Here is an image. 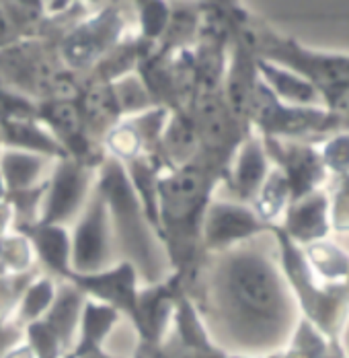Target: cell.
Segmentation results:
<instances>
[{"instance_id":"9","label":"cell","mask_w":349,"mask_h":358,"mask_svg":"<svg viewBox=\"0 0 349 358\" xmlns=\"http://www.w3.org/2000/svg\"><path fill=\"white\" fill-rule=\"evenodd\" d=\"M70 239V266L74 274H97L117 264L107 202L97 183L91 189L87 206L78 216Z\"/></svg>"},{"instance_id":"29","label":"cell","mask_w":349,"mask_h":358,"mask_svg":"<svg viewBox=\"0 0 349 358\" xmlns=\"http://www.w3.org/2000/svg\"><path fill=\"white\" fill-rule=\"evenodd\" d=\"M314 274L327 282H343L349 276V255L331 241H314L302 248Z\"/></svg>"},{"instance_id":"19","label":"cell","mask_w":349,"mask_h":358,"mask_svg":"<svg viewBox=\"0 0 349 358\" xmlns=\"http://www.w3.org/2000/svg\"><path fill=\"white\" fill-rule=\"evenodd\" d=\"M15 233H21L29 239L31 250L35 251L39 264L50 274H54L62 280H68L72 276V266H70L72 239H70L66 227L34 222V224L15 229Z\"/></svg>"},{"instance_id":"2","label":"cell","mask_w":349,"mask_h":358,"mask_svg":"<svg viewBox=\"0 0 349 358\" xmlns=\"http://www.w3.org/2000/svg\"><path fill=\"white\" fill-rule=\"evenodd\" d=\"M220 183H224V176L200 161L163 171L158 178V239L167 251L171 274L183 288L208 255L202 248V224Z\"/></svg>"},{"instance_id":"26","label":"cell","mask_w":349,"mask_h":358,"mask_svg":"<svg viewBox=\"0 0 349 358\" xmlns=\"http://www.w3.org/2000/svg\"><path fill=\"white\" fill-rule=\"evenodd\" d=\"M117 322H119V313L113 307H107L103 303L87 299L84 307H82L80 323H78L80 334L72 348V355L80 357V355H87L93 350H101L107 336L111 334V329L115 327Z\"/></svg>"},{"instance_id":"36","label":"cell","mask_w":349,"mask_h":358,"mask_svg":"<svg viewBox=\"0 0 349 358\" xmlns=\"http://www.w3.org/2000/svg\"><path fill=\"white\" fill-rule=\"evenodd\" d=\"M105 152L119 163H128L142 157V143H140L136 130L130 126L128 120H121L103 141Z\"/></svg>"},{"instance_id":"41","label":"cell","mask_w":349,"mask_h":358,"mask_svg":"<svg viewBox=\"0 0 349 358\" xmlns=\"http://www.w3.org/2000/svg\"><path fill=\"white\" fill-rule=\"evenodd\" d=\"M23 338H25V327L15 322V317L2 320L0 322V358H4L13 348H17Z\"/></svg>"},{"instance_id":"12","label":"cell","mask_w":349,"mask_h":358,"mask_svg":"<svg viewBox=\"0 0 349 358\" xmlns=\"http://www.w3.org/2000/svg\"><path fill=\"white\" fill-rule=\"evenodd\" d=\"M269 229L272 224L263 222L246 204L211 200L202 224V248L206 253L226 251L269 233Z\"/></svg>"},{"instance_id":"30","label":"cell","mask_w":349,"mask_h":358,"mask_svg":"<svg viewBox=\"0 0 349 358\" xmlns=\"http://www.w3.org/2000/svg\"><path fill=\"white\" fill-rule=\"evenodd\" d=\"M288 204H290L288 181L279 169L272 167V171H269L267 179L263 181L257 198L253 200V210L263 222L276 224V220L285 213Z\"/></svg>"},{"instance_id":"7","label":"cell","mask_w":349,"mask_h":358,"mask_svg":"<svg viewBox=\"0 0 349 358\" xmlns=\"http://www.w3.org/2000/svg\"><path fill=\"white\" fill-rule=\"evenodd\" d=\"M248 124L259 136L265 138L313 144L331 136L335 130V117L331 111L322 108L288 106L279 101L261 78L248 106Z\"/></svg>"},{"instance_id":"48","label":"cell","mask_w":349,"mask_h":358,"mask_svg":"<svg viewBox=\"0 0 349 358\" xmlns=\"http://www.w3.org/2000/svg\"><path fill=\"white\" fill-rule=\"evenodd\" d=\"M224 358H283V350L274 352V355H267V357H241V355H228V352H226V357Z\"/></svg>"},{"instance_id":"44","label":"cell","mask_w":349,"mask_h":358,"mask_svg":"<svg viewBox=\"0 0 349 358\" xmlns=\"http://www.w3.org/2000/svg\"><path fill=\"white\" fill-rule=\"evenodd\" d=\"M10 222H13V208L2 200L0 202V237L6 233V229H8Z\"/></svg>"},{"instance_id":"40","label":"cell","mask_w":349,"mask_h":358,"mask_svg":"<svg viewBox=\"0 0 349 358\" xmlns=\"http://www.w3.org/2000/svg\"><path fill=\"white\" fill-rule=\"evenodd\" d=\"M23 117L37 120V103L0 85V120H23Z\"/></svg>"},{"instance_id":"50","label":"cell","mask_w":349,"mask_h":358,"mask_svg":"<svg viewBox=\"0 0 349 358\" xmlns=\"http://www.w3.org/2000/svg\"><path fill=\"white\" fill-rule=\"evenodd\" d=\"M64 358H74V355H72V352H68V355H66V357Z\"/></svg>"},{"instance_id":"46","label":"cell","mask_w":349,"mask_h":358,"mask_svg":"<svg viewBox=\"0 0 349 358\" xmlns=\"http://www.w3.org/2000/svg\"><path fill=\"white\" fill-rule=\"evenodd\" d=\"M4 358H35V355L27 344H19L17 348H13Z\"/></svg>"},{"instance_id":"52","label":"cell","mask_w":349,"mask_h":358,"mask_svg":"<svg viewBox=\"0 0 349 358\" xmlns=\"http://www.w3.org/2000/svg\"><path fill=\"white\" fill-rule=\"evenodd\" d=\"M0 152H2V141H0Z\"/></svg>"},{"instance_id":"27","label":"cell","mask_w":349,"mask_h":358,"mask_svg":"<svg viewBox=\"0 0 349 358\" xmlns=\"http://www.w3.org/2000/svg\"><path fill=\"white\" fill-rule=\"evenodd\" d=\"M50 163H52V159L41 157V155L2 148V152H0V178L4 181L6 194L29 189L37 183H41L39 179L45 173Z\"/></svg>"},{"instance_id":"37","label":"cell","mask_w":349,"mask_h":358,"mask_svg":"<svg viewBox=\"0 0 349 358\" xmlns=\"http://www.w3.org/2000/svg\"><path fill=\"white\" fill-rule=\"evenodd\" d=\"M25 344L34 350L35 358H64L68 355L43 320L25 325Z\"/></svg>"},{"instance_id":"6","label":"cell","mask_w":349,"mask_h":358,"mask_svg":"<svg viewBox=\"0 0 349 358\" xmlns=\"http://www.w3.org/2000/svg\"><path fill=\"white\" fill-rule=\"evenodd\" d=\"M187 111L193 120L200 143V152L195 161L224 176L226 183L232 161L244 138L253 132V128L243 124L232 113L224 99V91L195 95Z\"/></svg>"},{"instance_id":"35","label":"cell","mask_w":349,"mask_h":358,"mask_svg":"<svg viewBox=\"0 0 349 358\" xmlns=\"http://www.w3.org/2000/svg\"><path fill=\"white\" fill-rule=\"evenodd\" d=\"M0 257L8 274H23L34 268V250L25 235L13 233L0 237Z\"/></svg>"},{"instance_id":"17","label":"cell","mask_w":349,"mask_h":358,"mask_svg":"<svg viewBox=\"0 0 349 358\" xmlns=\"http://www.w3.org/2000/svg\"><path fill=\"white\" fill-rule=\"evenodd\" d=\"M279 227L300 248L327 239V235L331 233L329 196L322 189H316L311 196L288 204L283 213V224Z\"/></svg>"},{"instance_id":"4","label":"cell","mask_w":349,"mask_h":358,"mask_svg":"<svg viewBox=\"0 0 349 358\" xmlns=\"http://www.w3.org/2000/svg\"><path fill=\"white\" fill-rule=\"evenodd\" d=\"M95 183L107 202L113 245L119 262H130L146 287L167 280L171 276L167 251L146 220L124 165L107 155Z\"/></svg>"},{"instance_id":"5","label":"cell","mask_w":349,"mask_h":358,"mask_svg":"<svg viewBox=\"0 0 349 358\" xmlns=\"http://www.w3.org/2000/svg\"><path fill=\"white\" fill-rule=\"evenodd\" d=\"M0 85L34 103L76 99L82 87L80 76L62 64L58 41L45 37L21 39L0 50Z\"/></svg>"},{"instance_id":"42","label":"cell","mask_w":349,"mask_h":358,"mask_svg":"<svg viewBox=\"0 0 349 358\" xmlns=\"http://www.w3.org/2000/svg\"><path fill=\"white\" fill-rule=\"evenodd\" d=\"M23 39L21 29L15 25V21L10 19V15L6 13V8L0 2V50H6L15 43H19Z\"/></svg>"},{"instance_id":"39","label":"cell","mask_w":349,"mask_h":358,"mask_svg":"<svg viewBox=\"0 0 349 358\" xmlns=\"http://www.w3.org/2000/svg\"><path fill=\"white\" fill-rule=\"evenodd\" d=\"M329 222L337 233H349V176L337 178L333 196L329 198Z\"/></svg>"},{"instance_id":"51","label":"cell","mask_w":349,"mask_h":358,"mask_svg":"<svg viewBox=\"0 0 349 358\" xmlns=\"http://www.w3.org/2000/svg\"><path fill=\"white\" fill-rule=\"evenodd\" d=\"M346 285H348V290H349V276H348V278H346Z\"/></svg>"},{"instance_id":"28","label":"cell","mask_w":349,"mask_h":358,"mask_svg":"<svg viewBox=\"0 0 349 358\" xmlns=\"http://www.w3.org/2000/svg\"><path fill=\"white\" fill-rule=\"evenodd\" d=\"M121 165L128 173V179L132 183V189L138 198L146 220L158 235V229H161L158 224V178L163 173L161 167L146 157H138Z\"/></svg>"},{"instance_id":"22","label":"cell","mask_w":349,"mask_h":358,"mask_svg":"<svg viewBox=\"0 0 349 358\" xmlns=\"http://www.w3.org/2000/svg\"><path fill=\"white\" fill-rule=\"evenodd\" d=\"M84 301H87V296L72 282L64 280L56 287L54 303L50 305L47 313L41 317L43 323L56 334V338L60 340V344L66 352H72V348L76 344V329L80 323Z\"/></svg>"},{"instance_id":"21","label":"cell","mask_w":349,"mask_h":358,"mask_svg":"<svg viewBox=\"0 0 349 358\" xmlns=\"http://www.w3.org/2000/svg\"><path fill=\"white\" fill-rule=\"evenodd\" d=\"M0 141L4 148L23 150L47 157L52 161L66 159V150L58 143L52 132L39 124L35 117H23V120H0Z\"/></svg>"},{"instance_id":"31","label":"cell","mask_w":349,"mask_h":358,"mask_svg":"<svg viewBox=\"0 0 349 358\" xmlns=\"http://www.w3.org/2000/svg\"><path fill=\"white\" fill-rule=\"evenodd\" d=\"M56 287L58 285L54 282L52 276H37L19 301V307L15 311V322L25 327L41 320L47 313L50 305L54 303Z\"/></svg>"},{"instance_id":"20","label":"cell","mask_w":349,"mask_h":358,"mask_svg":"<svg viewBox=\"0 0 349 358\" xmlns=\"http://www.w3.org/2000/svg\"><path fill=\"white\" fill-rule=\"evenodd\" d=\"M156 50L154 43L150 41H144L140 36L134 37H124L113 50H109L103 58L87 72L80 83L82 85H113L115 80L128 76V74H134L138 64Z\"/></svg>"},{"instance_id":"14","label":"cell","mask_w":349,"mask_h":358,"mask_svg":"<svg viewBox=\"0 0 349 358\" xmlns=\"http://www.w3.org/2000/svg\"><path fill=\"white\" fill-rule=\"evenodd\" d=\"M224 13L230 29V43H228V64L224 74V99L232 113L246 124H248V106L255 93V87L259 83V71H257V56L251 50V45L244 41L241 31L235 27L230 19V2H224Z\"/></svg>"},{"instance_id":"16","label":"cell","mask_w":349,"mask_h":358,"mask_svg":"<svg viewBox=\"0 0 349 358\" xmlns=\"http://www.w3.org/2000/svg\"><path fill=\"white\" fill-rule=\"evenodd\" d=\"M269 171L272 163L265 155L263 141L253 130L241 144L224 185L228 187V192H232L239 204H253Z\"/></svg>"},{"instance_id":"25","label":"cell","mask_w":349,"mask_h":358,"mask_svg":"<svg viewBox=\"0 0 349 358\" xmlns=\"http://www.w3.org/2000/svg\"><path fill=\"white\" fill-rule=\"evenodd\" d=\"M202 27V15L195 4H171L169 25L156 43L154 56H171L181 50H193Z\"/></svg>"},{"instance_id":"1","label":"cell","mask_w":349,"mask_h":358,"mask_svg":"<svg viewBox=\"0 0 349 358\" xmlns=\"http://www.w3.org/2000/svg\"><path fill=\"white\" fill-rule=\"evenodd\" d=\"M257 239L208 253L185 288L209 338L228 355L279 352L300 322L296 299L279 270L278 250L274 253Z\"/></svg>"},{"instance_id":"15","label":"cell","mask_w":349,"mask_h":358,"mask_svg":"<svg viewBox=\"0 0 349 358\" xmlns=\"http://www.w3.org/2000/svg\"><path fill=\"white\" fill-rule=\"evenodd\" d=\"M183 282L171 274L167 280L144 287L138 290V315H140V344L156 346L167 338V329L173 323L174 305L179 294L183 292Z\"/></svg>"},{"instance_id":"43","label":"cell","mask_w":349,"mask_h":358,"mask_svg":"<svg viewBox=\"0 0 349 358\" xmlns=\"http://www.w3.org/2000/svg\"><path fill=\"white\" fill-rule=\"evenodd\" d=\"M331 113L335 117V130H333V134H337V132H349V97L335 111H331Z\"/></svg>"},{"instance_id":"49","label":"cell","mask_w":349,"mask_h":358,"mask_svg":"<svg viewBox=\"0 0 349 358\" xmlns=\"http://www.w3.org/2000/svg\"><path fill=\"white\" fill-rule=\"evenodd\" d=\"M6 198V187H4V181H2V178H0V202Z\"/></svg>"},{"instance_id":"45","label":"cell","mask_w":349,"mask_h":358,"mask_svg":"<svg viewBox=\"0 0 349 358\" xmlns=\"http://www.w3.org/2000/svg\"><path fill=\"white\" fill-rule=\"evenodd\" d=\"M320 358H348L341 342H327V350L320 355Z\"/></svg>"},{"instance_id":"38","label":"cell","mask_w":349,"mask_h":358,"mask_svg":"<svg viewBox=\"0 0 349 358\" xmlns=\"http://www.w3.org/2000/svg\"><path fill=\"white\" fill-rule=\"evenodd\" d=\"M325 167L337 178L349 176V132H337L325 138L320 148Z\"/></svg>"},{"instance_id":"32","label":"cell","mask_w":349,"mask_h":358,"mask_svg":"<svg viewBox=\"0 0 349 358\" xmlns=\"http://www.w3.org/2000/svg\"><path fill=\"white\" fill-rule=\"evenodd\" d=\"M111 89H113L117 108L121 111L124 120L126 117H134V115H140V113H144L148 109L156 108L154 99L150 97L148 89L144 87V83L140 80V76L136 72L115 80L111 85Z\"/></svg>"},{"instance_id":"10","label":"cell","mask_w":349,"mask_h":358,"mask_svg":"<svg viewBox=\"0 0 349 358\" xmlns=\"http://www.w3.org/2000/svg\"><path fill=\"white\" fill-rule=\"evenodd\" d=\"M97 171L76 159L54 161L52 176L47 179V192L41 202L39 222L43 224H68L78 220L87 206Z\"/></svg>"},{"instance_id":"34","label":"cell","mask_w":349,"mask_h":358,"mask_svg":"<svg viewBox=\"0 0 349 358\" xmlns=\"http://www.w3.org/2000/svg\"><path fill=\"white\" fill-rule=\"evenodd\" d=\"M136 13H138V36L144 41L150 43H158V39L163 37L167 25H169V17H171V4L163 2V0H142L136 2Z\"/></svg>"},{"instance_id":"23","label":"cell","mask_w":349,"mask_h":358,"mask_svg":"<svg viewBox=\"0 0 349 358\" xmlns=\"http://www.w3.org/2000/svg\"><path fill=\"white\" fill-rule=\"evenodd\" d=\"M257 71H259L261 80L274 91V95L279 101H283L288 106H298V108L325 109V101L318 95V91L309 80L300 78L298 74L279 69L276 64H269L259 58H257Z\"/></svg>"},{"instance_id":"47","label":"cell","mask_w":349,"mask_h":358,"mask_svg":"<svg viewBox=\"0 0 349 358\" xmlns=\"http://www.w3.org/2000/svg\"><path fill=\"white\" fill-rule=\"evenodd\" d=\"M74 358H124V357H113V355L105 352L103 348H101V350H93V352H87V355H80V357H74Z\"/></svg>"},{"instance_id":"8","label":"cell","mask_w":349,"mask_h":358,"mask_svg":"<svg viewBox=\"0 0 349 358\" xmlns=\"http://www.w3.org/2000/svg\"><path fill=\"white\" fill-rule=\"evenodd\" d=\"M128 21L119 4H103L89 13L58 41L62 64L76 76H84L126 34Z\"/></svg>"},{"instance_id":"18","label":"cell","mask_w":349,"mask_h":358,"mask_svg":"<svg viewBox=\"0 0 349 358\" xmlns=\"http://www.w3.org/2000/svg\"><path fill=\"white\" fill-rule=\"evenodd\" d=\"M76 103L87 138L97 146H103L105 136L124 120L111 85H82Z\"/></svg>"},{"instance_id":"24","label":"cell","mask_w":349,"mask_h":358,"mask_svg":"<svg viewBox=\"0 0 349 358\" xmlns=\"http://www.w3.org/2000/svg\"><path fill=\"white\" fill-rule=\"evenodd\" d=\"M200 152L198 132L189 111H173L161 138V155L169 169H179L195 161Z\"/></svg>"},{"instance_id":"13","label":"cell","mask_w":349,"mask_h":358,"mask_svg":"<svg viewBox=\"0 0 349 358\" xmlns=\"http://www.w3.org/2000/svg\"><path fill=\"white\" fill-rule=\"evenodd\" d=\"M87 299L113 307L117 313L128 315L136 331L140 327L138 315V272L130 262H117L111 268L97 274H74L68 278Z\"/></svg>"},{"instance_id":"11","label":"cell","mask_w":349,"mask_h":358,"mask_svg":"<svg viewBox=\"0 0 349 358\" xmlns=\"http://www.w3.org/2000/svg\"><path fill=\"white\" fill-rule=\"evenodd\" d=\"M261 141L269 163H274V167L279 169L288 181L290 204L311 196L316 189H322V183L329 178V171L325 167L320 148L316 144L265 138V136H261Z\"/></svg>"},{"instance_id":"3","label":"cell","mask_w":349,"mask_h":358,"mask_svg":"<svg viewBox=\"0 0 349 358\" xmlns=\"http://www.w3.org/2000/svg\"><path fill=\"white\" fill-rule=\"evenodd\" d=\"M230 19L259 60L298 74L309 80L325 101L327 111H335L349 97V54H331L304 48L294 37L281 36L263 19L230 2Z\"/></svg>"},{"instance_id":"33","label":"cell","mask_w":349,"mask_h":358,"mask_svg":"<svg viewBox=\"0 0 349 358\" xmlns=\"http://www.w3.org/2000/svg\"><path fill=\"white\" fill-rule=\"evenodd\" d=\"M45 192H47V181H41L34 187H29V189L8 192L6 194L4 202L13 208V229L39 222L41 202L45 198Z\"/></svg>"}]
</instances>
